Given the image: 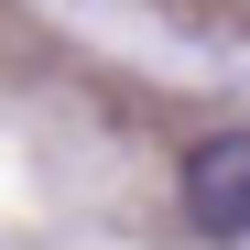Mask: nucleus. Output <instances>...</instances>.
I'll return each mask as SVG.
<instances>
[{
    "instance_id": "obj_1",
    "label": "nucleus",
    "mask_w": 250,
    "mask_h": 250,
    "mask_svg": "<svg viewBox=\"0 0 250 250\" xmlns=\"http://www.w3.org/2000/svg\"><path fill=\"white\" fill-rule=\"evenodd\" d=\"M174 196H185V229H196V239L239 250V239H250V131H207V142L185 152Z\"/></svg>"
}]
</instances>
